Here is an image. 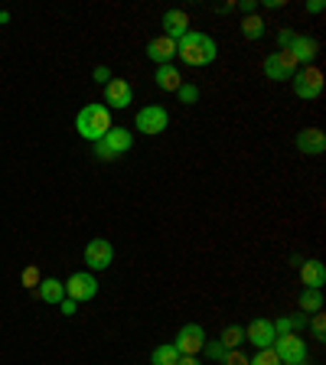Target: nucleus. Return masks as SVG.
<instances>
[{"instance_id":"28","label":"nucleus","mask_w":326,"mask_h":365,"mask_svg":"<svg viewBox=\"0 0 326 365\" xmlns=\"http://www.w3.org/2000/svg\"><path fill=\"white\" fill-rule=\"evenodd\" d=\"M219 365H248V356H245L242 349H228Z\"/></svg>"},{"instance_id":"1","label":"nucleus","mask_w":326,"mask_h":365,"mask_svg":"<svg viewBox=\"0 0 326 365\" xmlns=\"http://www.w3.org/2000/svg\"><path fill=\"white\" fill-rule=\"evenodd\" d=\"M176 56H180L186 66L193 68H203V66H213L215 56H219V46L209 33H199V30H190L186 36L176 43Z\"/></svg>"},{"instance_id":"34","label":"nucleus","mask_w":326,"mask_h":365,"mask_svg":"<svg viewBox=\"0 0 326 365\" xmlns=\"http://www.w3.org/2000/svg\"><path fill=\"white\" fill-rule=\"evenodd\" d=\"M23 281H26V284H36V287H39V274H36V267H30V271L23 274Z\"/></svg>"},{"instance_id":"8","label":"nucleus","mask_w":326,"mask_h":365,"mask_svg":"<svg viewBox=\"0 0 326 365\" xmlns=\"http://www.w3.org/2000/svg\"><path fill=\"white\" fill-rule=\"evenodd\" d=\"M297 59L287 53V49H277V53H271L265 59V78H271V82H290V78L297 76Z\"/></svg>"},{"instance_id":"19","label":"nucleus","mask_w":326,"mask_h":365,"mask_svg":"<svg viewBox=\"0 0 326 365\" xmlns=\"http://www.w3.org/2000/svg\"><path fill=\"white\" fill-rule=\"evenodd\" d=\"M157 88L160 91H173L176 95V88H180L183 85V76H180V68L176 66H157Z\"/></svg>"},{"instance_id":"18","label":"nucleus","mask_w":326,"mask_h":365,"mask_svg":"<svg viewBox=\"0 0 326 365\" xmlns=\"http://www.w3.org/2000/svg\"><path fill=\"white\" fill-rule=\"evenodd\" d=\"M36 294H39V300H43V304H56V307H59L62 300H66V284L56 281V277H43V281H39V287H36Z\"/></svg>"},{"instance_id":"14","label":"nucleus","mask_w":326,"mask_h":365,"mask_svg":"<svg viewBox=\"0 0 326 365\" xmlns=\"http://www.w3.org/2000/svg\"><path fill=\"white\" fill-rule=\"evenodd\" d=\"M160 26H163V36L173 39V43H180L186 33H190V14L186 10H167L163 14V20H160Z\"/></svg>"},{"instance_id":"7","label":"nucleus","mask_w":326,"mask_h":365,"mask_svg":"<svg viewBox=\"0 0 326 365\" xmlns=\"http://www.w3.org/2000/svg\"><path fill=\"white\" fill-rule=\"evenodd\" d=\"M66 297L68 300H76V304H88V300H95L98 297V277L91 271H78L72 274L66 281Z\"/></svg>"},{"instance_id":"27","label":"nucleus","mask_w":326,"mask_h":365,"mask_svg":"<svg viewBox=\"0 0 326 365\" xmlns=\"http://www.w3.org/2000/svg\"><path fill=\"white\" fill-rule=\"evenodd\" d=\"M310 333H313V339H326V317H323V313H313Z\"/></svg>"},{"instance_id":"38","label":"nucleus","mask_w":326,"mask_h":365,"mask_svg":"<svg viewBox=\"0 0 326 365\" xmlns=\"http://www.w3.org/2000/svg\"><path fill=\"white\" fill-rule=\"evenodd\" d=\"M300 365H304V362H300Z\"/></svg>"},{"instance_id":"21","label":"nucleus","mask_w":326,"mask_h":365,"mask_svg":"<svg viewBox=\"0 0 326 365\" xmlns=\"http://www.w3.org/2000/svg\"><path fill=\"white\" fill-rule=\"evenodd\" d=\"M176 359H180V352H176L173 342H163V346H157L151 356V365H176Z\"/></svg>"},{"instance_id":"12","label":"nucleus","mask_w":326,"mask_h":365,"mask_svg":"<svg viewBox=\"0 0 326 365\" xmlns=\"http://www.w3.org/2000/svg\"><path fill=\"white\" fill-rule=\"evenodd\" d=\"M277 333H274V323L271 319H255L251 327H245V342H251L255 349H271Z\"/></svg>"},{"instance_id":"26","label":"nucleus","mask_w":326,"mask_h":365,"mask_svg":"<svg viewBox=\"0 0 326 365\" xmlns=\"http://www.w3.org/2000/svg\"><path fill=\"white\" fill-rule=\"evenodd\" d=\"M203 352H205V356H209V359H213V362H222V359H225V352H228V349H225V346H222L219 339H213V342L205 339Z\"/></svg>"},{"instance_id":"33","label":"nucleus","mask_w":326,"mask_h":365,"mask_svg":"<svg viewBox=\"0 0 326 365\" xmlns=\"http://www.w3.org/2000/svg\"><path fill=\"white\" fill-rule=\"evenodd\" d=\"M76 300H68V297H66V300H62V304H59V310H62V317H76Z\"/></svg>"},{"instance_id":"6","label":"nucleus","mask_w":326,"mask_h":365,"mask_svg":"<svg viewBox=\"0 0 326 365\" xmlns=\"http://www.w3.org/2000/svg\"><path fill=\"white\" fill-rule=\"evenodd\" d=\"M271 349H274V356L281 359L284 365H300V362H307V339H304V336H297V333L277 336Z\"/></svg>"},{"instance_id":"30","label":"nucleus","mask_w":326,"mask_h":365,"mask_svg":"<svg viewBox=\"0 0 326 365\" xmlns=\"http://www.w3.org/2000/svg\"><path fill=\"white\" fill-rule=\"evenodd\" d=\"M91 78H95V82H101V85H108V82H111V68H108V66H95Z\"/></svg>"},{"instance_id":"13","label":"nucleus","mask_w":326,"mask_h":365,"mask_svg":"<svg viewBox=\"0 0 326 365\" xmlns=\"http://www.w3.org/2000/svg\"><path fill=\"white\" fill-rule=\"evenodd\" d=\"M297 150L304 153V157H323L326 153V134L320 128H304L297 134Z\"/></svg>"},{"instance_id":"4","label":"nucleus","mask_w":326,"mask_h":365,"mask_svg":"<svg viewBox=\"0 0 326 365\" xmlns=\"http://www.w3.org/2000/svg\"><path fill=\"white\" fill-rule=\"evenodd\" d=\"M290 82H294V95L297 98H304V101L320 98V95H323V85H326L323 82V68H317V66H300Z\"/></svg>"},{"instance_id":"22","label":"nucleus","mask_w":326,"mask_h":365,"mask_svg":"<svg viewBox=\"0 0 326 365\" xmlns=\"http://www.w3.org/2000/svg\"><path fill=\"white\" fill-rule=\"evenodd\" d=\"M265 26H268V23L261 20L258 14H251V16H245V20H242V36L245 39H261V36H265Z\"/></svg>"},{"instance_id":"37","label":"nucleus","mask_w":326,"mask_h":365,"mask_svg":"<svg viewBox=\"0 0 326 365\" xmlns=\"http://www.w3.org/2000/svg\"><path fill=\"white\" fill-rule=\"evenodd\" d=\"M176 365H203V362H199L196 356H180L176 359Z\"/></svg>"},{"instance_id":"15","label":"nucleus","mask_w":326,"mask_h":365,"mask_svg":"<svg viewBox=\"0 0 326 365\" xmlns=\"http://www.w3.org/2000/svg\"><path fill=\"white\" fill-rule=\"evenodd\" d=\"M147 59L157 62V66H173L176 59V43L167 36H153L151 43H147Z\"/></svg>"},{"instance_id":"2","label":"nucleus","mask_w":326,"mask_h":365,"mask_svg":"<svg viewBox=\"0 0 326 365\" xmlns=\"http://www.w3.org/2000/svg\"><path fill=\"white\" fill-rule=\"evenodd\" d=\"M76 130H78V137L95 144V140H101L111 130V111L105 105H85L76 114Z\"/></svg>"},{"instance_id":"31","label":"nucleus","mask_w":326,"mask_h":365,"mask_svg":"<svg viewBox=\"0 0 326 365\" xmlns=\"http://www.w3.org/2000/svg\"><path fill=\"white\" fill-rule=\"evenodd\" d=\"M294 36H297V33L281 30V33H277V49H290V43H294Z\"/></svg>"},{"instance_id":"5","label":"nucleus","mask_w":326,"mask_h":365,"mask_svg":"<svg viewBox=\"0 0 326 365\" xmlns=\"http://www.w3.org/2000/svg\"><path fill=\"white\" fill-rule=\"evenodd\" d=\"M134 128L147 137H157L170 128V111L163 105H147L134 114Z\"/></svg>"},{"instance_id":"3","label":"nucleus","mask_w":326,"mask_h":365,"mask_svg":"<svg viewBox=\"0 0 326 365\" xmlns=\"http://www.w3.org/2000/svg\"><path fill=\"white\" fill-rule=\"evenodd\" d=\"M131 147H134V134H131L128 128H114V124H111V130H108L101 140H95V157L108 163V160L124 157Z\"/></svg>"},{"instance_id":"25","label":"nucleus","mask_w":326,"mask_h":365,"mask_svg":"<svg viewBox=\"0 0 326 365\" xmlns=\"http://www.w3.org/2000/svg\"><path fill=\"white\" fill-rule=\"evenodd\" d=\"M248 365H281V359L274 356V349H258L248 359Z\"/></svg>"},{"instance_id":"20","label":"nucleus","mask_w":326,"mask_h":365,"mask_svg":"<svg viewBox=\"0 0 326 365\" xmlns=\"http://www.w3.org/2000/svg\"><path fill=\"white\" fill-rule=\"evenodd\" d=\"M297 304H300V313H323V290L320 287H304L300 297H297Z\"/></svg>"},{"instance_id":"29","label":"nucleus","mask_w":326,"mask_h":365,"mask_svg":"<svg viewBox=\"0 0 326 365\" xmlns=\"http://www.w3.org/2000/svg\"><path fill=\"white\" fill-rule=\"evenodd\" d=\"M271 323H274V333H277V336H287V333H294V323H290V317L271 319Z\"/></svg>"},{"instance_id":"17","label":"nucleus","mask_w":326,"mask_h":365,"mask_svg":"<svg viewBox=\"0 0 326 365\" xmlns=\"http://www.w3.org/2000/svg\"><path fill=\"white\" fill-rule=\"evenodd\" d=\"M300 281H304V287H320V290H323V284H326L323 261H313V258L300 261Z\"/></svg>"},{"instance_id":"35","label":"nucleus","mask_w":326,"mask_h":365,"mask_svg":"<svg viewBox=\"0 0 326 365\" xmlns=\"http://www.w3.org/2000/svg\"><path fill=\"white\" fill-rule=\"evenodd\" d=\"M323 0H310V4H307V10H310V14H323Z\"/></svg>"},{"instance_id":"32","label":"nucleus","mask_w":326,"mask_h":365,"mask_svg":"<svg viewBox=\"0 0 326 365\" xmlns=\"http://www.w3.org/2000/svg\"><path fill=\"white\" fill-rule=\"evenodd\" d=\"M235 10H242L245 16H251V14H258V0H242V4H235Z\"/></svg>"},{"instance_id":"24","label":"nucleus","mask_w":326,"mask_h":365,"mask_svg":"<svg viewBox=\"0 0 326 365\" xmlns=\"http://www.w3.org/2000/svg\"><path fill=\"white\" fill-rule=\"evenodd\" d=\"M176 98H180L183 105H196V101H199V88L193 82H183L180 88H176Z\"/></svg>"},{"instance_id":"11","label":"nucleus","mask_w":326,"mask_h":365,"mask_svg":"<svg viewBox=\"0 0 326 365\" xmlns=\"http://www.w3.org/2000/svg\"><path fill=\"white\" fill-rule=\"evenodd\" d=\"M131 101H134V88H131L128 78H111V82L105 85V108L108 111H111V108L124 111Z\"/></svg>"},{"instance_id":"10","label":"nucleus","mask_w":326,"mask_h":365,"mask_svg":"<svg viewBox=\"0 0 326 365\" xmlns=\"http://www.w3.org/2000/svg\"><path fill=\"white\" fill-rule=\"evenodd\" d=\"M173 346L180 356H196V352H203V346H205V329L199 327V323H186V327H180Z\"/></svg>"},{"instance_id":"23","label":"nucleus","mask_w":326,"mask_h":365,"mask_svg":"<svg viewBox=\"0 0 326 365\" xmlns=\"http://www.w3.org/2000/svg\"><path fill=\"white\" fill-rule=\"evenodd\" d=\"M219 342L225 346V349H238V346L245 342V327H238V323L225 327V329H222V336H219Z\"/></svg>"},{"instance_id":"9","label":"nucleus","mask_w":326,"mask_h":365,"mask_svg":"<svg viewBox=\"0 0 326 365\" xmlns=\"http://www.w3.org/2000/svg\"><path fill=\"white\" fill-rule=\"evenodd\" d=\"M82 261H85V267H88L91 274H95V271H108V267H111V261H114L111 242H108V238H91V242L85 245Z\"/></svg>"},{"instance_id":"16","label":"nucleus","mask_w":326,"mask_h":365,"mask_svg":"<svg viewBox=\"0 0 326 365\" xmlns=\"http://www.w3.org/2000/svg\"><path fill=\"white\" fill-rule=\"evenodd\" d=\"M287 53L297 59V66H313V59L320 56V43L313 36H294Z\"/></svg>"},{"instance_id":"36","label":"nucleus","mask_w":326,"mask_h":365,"mask_svg":"<svg viewBox=\"0 0 326 365\" xmlns=\"http://www.w3.org/2000/svg\"><path fill=\"white\" fill-rule=\"evenodd\" d=\"M290 323H294V329L307 327V313H297V317H290Z\"/></svg>"}]
</instances>
